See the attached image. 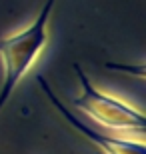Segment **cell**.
<instances>
[{
    "mask_svg": "<svg viewBox=\"0 0 146 154\" xmlns=\"http://www.w3.org/2000/svg\"><path fill=\"white\" fill-rule=\"evenodd\" d=\"M56 0H46L38 16L26 30L0 40V58L4 62V82L0 88V108L10 98L12 90L28 72L38 52L46 44V24L50 20V12Z\"/></svg>",
    "mask_w": 146,
    "mask_h": 154,
    "instance_id": "6da1fadb",
    "label": "cell"
},
{
    "mask_svg": "<svg viewBox=\"0 0 146 154\" xmlns=\"http://www.w3.org/2000/svg\"><path fill=\"white\" fill-rule=\"evenodd\" d=\"M74 70H76L78 82L82 86V94L78 98H74V106L76 108H80L92 120H96L98 124L106 126L110 130L144 134L146 118L140 110H134L132 106L124 104L122 100L96 90L94 84L88 80V76L82 72V68L78 64H74Z\"/></svg>",
    "mask_w": 146,
    "mask_h": 154,
    "instance_id": "7a4b0ae2",
    "label": "cell"
},
{
    "mask_svg": "<svg viewBox=\"0 0 146 154\" xmlns=\"http://www.w3.org/2000/svg\"><path fill=\"white\" fill-rule=\"evenodd\" d=\"M36 80H38V84H40V88H42V92L46 94V98L54 104V108H56L58 112H60V114L64 116V118H66L68 122H70V124H72L84 138H88L92 144H96V146L102 150V154H146V146H144V142H142V140L134 142V140H126V138L110 136V134H102V132H96L94 128L86 126L84 122L78 118V116H74L72 112H70V110H68L66 106L58 100V96L50 90L48 82H46L42 76H38Z\"/></svg>",
    "mask_w": 146,
    "mask_h": 154,
    "instance_id": "3957f363",
    "label": "cell"
},
{
    "mask_svg": "<svg viewBox=\"0 0 146 154\" xmlns=\"http://www.w3.org/2000/svg\"><path fill=\"white\" fill-rule=\"evenodd\" d=\"M96 154H102V152H96Z\"/></svg>",
    "mask_w": 146,
    "mask_h": 154,
    "instance_id": "277c9868",
    "label": "cell"
}]
</instances>
